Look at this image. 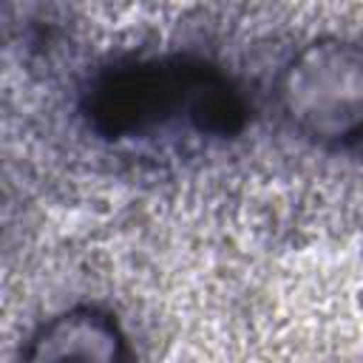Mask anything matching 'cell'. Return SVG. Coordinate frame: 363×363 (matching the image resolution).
Instances as JSON below:
<instances>
[{
	"instance_id": "obj_2",
	"label": "cell",
	"mask_w": 363,
	"mask_h": 363,
	"mask_svg": "<svg viewBox=\"0 0 363 363\" xmlns=\"http://www.w3.org/2000/svg\"><path fill=\"white\" fill-rule=\"evenodd\" d=\"M275 108L286 128L323 150L363 147V40L315 37L275 77Z\"/></svg>"
},
{
	"instance_id": "obj_1",
	"label": "cell",
	"mask_w": 363,
	"mask_h": 363,
	"mask_svg": "<svg viewBox=\"0 0 363 363\" xmlns=\"http://www.w3.org/2000/svg\"><path fill=\"white\" fill-rule=\"evenodd\" d=\"M88 128L108 142L156 139L182 128L227 139L247 125L241 88L210 60L182 51L128 54L102 65L79 94Z\"/></svg>"
},
{
	"instance_id": "obj_3",
	"label": "cell",
	"mask_w": 363,
	"mask_h": 363,
	"mask_svg": "<svg viewBox=\"0 0 363 363\" xmlns=\"http://www.w3.org/2000/svg\"><path fill=\"white\" fill-rule=\"evenodd\" d=\"M20 363H130V343L111 309L77 303L28 335Z\"/></svg>"
}]
</instances>
